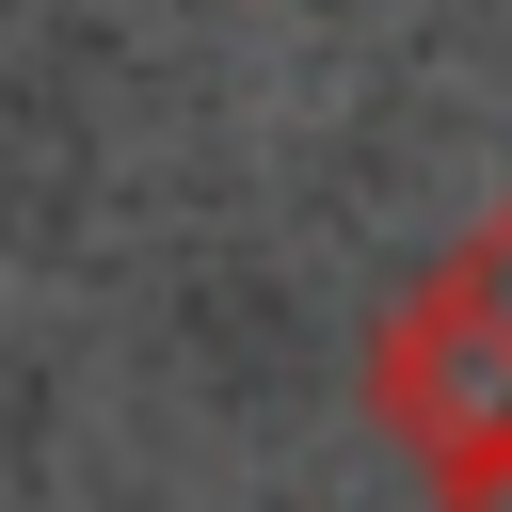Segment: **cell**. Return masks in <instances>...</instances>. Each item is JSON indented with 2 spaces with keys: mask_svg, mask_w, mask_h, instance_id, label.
<instances>
[{
  "mask_svg": "<svg viewBox=\"0 0 512 512\" xmlns=\"http://www.w3.org/2000/svg\"><path fill=\"white\" fill-rule=\"evenodd\" d=\"M416 480H432V512H512V416H480V432L432 448Z\"/></svg>",
  "mask_w": 512,
  "mask_h": 512,
  "instance_id": "cell-2",
  "label": "cell"
},
{
  "mask_svg": "<svg viewBox=\"0 0 512 512\" xmlns=\"http://www.w3.org/2000/svg\"><path fill=\"white\" fill-rule=\"evenodd\" d=\"M416 288H432V304H448V320H464V336L512 368V208H480V224H464V240H448Z\"/></svg>",
  "mask_w": 512,
  "mask_h": 512,
  "instance_id": "cell-1",
  "label": "cell"
}]
</instances>
